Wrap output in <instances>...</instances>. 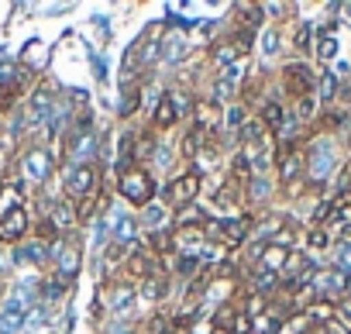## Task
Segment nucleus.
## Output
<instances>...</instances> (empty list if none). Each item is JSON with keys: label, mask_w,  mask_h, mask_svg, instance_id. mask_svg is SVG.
I'll list each match as a JSON object with an SVG mask.
<instances>
[{"label": "nucleus", "mask_w": 351, "mask_h": 334, "mask_svg": "<svg viewBox=\"0 0 351 334\" xmlns=\"http://www.w3.org/2000/svg\"><path fill=\"white\" fill-rule=\"evenodd\" d=\"M25 231H28V207H14L4 221H0V241H8V245L21 241Z\"/></svg>", "instance_id": "9d476101"}, {"label": "nucleus", "mask_w": 351, "mask_h": 334, "mask_svg": "<svg viewBox=\"0 0 351 334\" xmlns=\"http://www.w3.org/2000/svg\"><path fill=\"white\" fill-rule=\"evenodd\" d=\"M279 272H269V269H258L255 272V293H262V296H269V289H279Z\"/></svg>", "instance_id": "c85d7f7f"}, {"label": "nucleus", "mask_w": 351, "mask_h": 334, "mask_svg": "<svg viewBox=\"0 0 351 334\" xmlns=\"http://www.w3.org/2000/svg\"><path fill=\"white\" fill-rule=\"evenodd\" d=\"M152 265H155V255L145 252V248H138V252L128 255V276H131V279H148V276L155 272Z\"/></svg>", "instance_id": "dca6fc26"}, {"label": "nucleus", "mask_w": 351, "mask_h": 334, "mask_svg": "<svg viewBox=\"0 0 351 334\" xmlns=\"http://www.w3.org/2000/svg\"><path fill=\"white\" fill-rule=\"evenodd\" d=\"M49 221L59 228V231H73L80 224V214H76V204L73 200H56L49 207Z\"/></svg>", "instance_id": "f8f14e48"}, {"label": "nucleus", "mask_w": 351, "mask_h": 334, "mask_svg": "<svg viewBox=\"0 0 351 334\" xmlns=\"http://www.w3.org/2000/svg\"><path fill=\"white\" fill-rule=\"evenodd\" d=\"M117 190H121V197H124L128 204H134V207H148L158 187H155L152 173H145V169H134V165H131L128 173H121V180H117Z\"/></svg>", "instance_id": "f257e3e1"}, {"label": "nucleus", "mask_w": 351, "mask_h": 334, "mask_svg": "<svg viewBox=\"0 0 351 334\" xmlns=\"http://www.w3.org/2000/svg\"><path fill=\"white\" fill-rule=\"evenodd\" d=\"M200 187H204V176L193 169V173L176 176V180L169 183L165 197H169V204H172V207H190V204H197V197H200Z\"/></svg>", "instance_id": "7ed1b4c3"}, {"label": "nucleus", "mask_w": 351, "mask_h": 334, "mask_svg": "<svg viewBox=\"0 0 351 334\" xmlns=\"http://www.w3.org/2000/svg\"><path fill=\"white\" fill-rule=\"evenodd\" d=\"M344 124V114L341 110H327L324 117H320V128H327V131H334V128H341Z\"/></svg>", "instance_id": "ea45409f"}, {"label": "nucleus", "mask_w": 351, "mask_h": 334, "mask_svg": "<svg viewBox=\"0 0 351 334\" xmlns=\"http://www.w3.org/2000/svg\"><path fill=\"white\" fill-rule=\"evenodd\" d=\"M49 117H52V90H49V86H38V90L32 93V100H28V110H25V128L32 131V128L45 124Z\"/></svg>", "instance_id": "423d86ee"}, {"label": "nucleus", "mask_w": 351, "mask_h": 334, "mask_svg": "<svg viewBox=\"0 0 351 334\" xmlns=\"http://www.w3.org/2000/svg\"><path fill=\"white\" fill-rule=\"evenodd\" d=\"M317 334H351V331H344V327L334 320V324H327V327H317Z\"/></svg>", "instance_id": "c03bdc74"}, {"label": "nucleus", "mask_w": 351, "mask_h": 334, "mask_svg": "<svg viewBox=\"0 0 351 334\" xmlns=\"http://www.w3.org/2000/svg\"><path fill=\"white\" fill-rule=\"evenodd\" d=\"M21 165H25V176H28V180L45 183L49 173H52V155H49L45 148H32V152H25Z\"/></svg>", "instance_id": "1a4fd4ad"}, {"label": "nucleus", "mask_w": 351, "mask_h": 334, "mask_svg": "<svg viewBox=\"0 0 351 334\" xmlns=\"http://www.w3.org/2000/svg\"><path fill=\"white\" fill-rule=\"evenodd\" d=\"M176 245H172V235L169 231H155V235H148V252H172Z\"/></svg>", "instance_id": "2f4dec72"}, {"label": "nucleus", "mask_w": 351, "mask_h": 334, "mask_svg": "<svg viewBox=\"0 0 351 334\" xmlns=\"http://www.w3.org/2000/svg\"><path fill=\"white\" fill-rule=\"evenodd\" d=\"M134 238H138V221H134V217H128V214H124V217H117V221H114V245H121V248H124V245H131Z\"/></svg>", "instance_id": "6ab92c4d"}, {"label": "nucleus", "mask_w": 351, "mask_h": 334, "mask_svg": "<svg viewBox=\"0 0 351 334\" xmlns=\"http://www.w3.org/2000/svg\"><path fill=\"white\" fill-rule=\"evenodd\" d=\"M337 324H341L344 331H351V296L337 300Z\"/></svg>", "instance_id": "4c0bfd02"}, {"label": "nucleus", "mask_w": 351, "mask_h": 334, "mask_svg": "<svg viewBox=\"0 0 351 334\" xmlns=\"http://www.w3.org/2000/svg\"><path fill=\"white\" fill-rule=\"evenodd\" d=\"M97 180H100L97 165L80 162V165H73V169H69L66 187H69V193H73L76 200H86V197H93V193H97Z\"/></svg>", "instance_id": "20e7f679"}, {"label": "nucleus", "mask_w": 351, "mask_h": 334, "mask_svg": "<svg viewBox=\"0 0 351 334\" xmlns=\"http://www.w3.org/2000/svg\"><path fill=\"white\" fill-rule=\"evenodd\" d=\"M21 90H25V80H14V83H4V86H0V114H8V110L18 107Z\"/></svg>", "instance_id": "b1692460"}, {"label": "nucleus", "mask_w": 351, "mask_h": 334, "mask_svg": "<svg viewBox=\"0 0 351 334\" xmlns=\"http://www.w3.org/2000/svg\"><path fill=\"white\" fill-rule=\"evenodd\" d=\"M282 86L293 100L300 97H313V86H317V73L306 66V62H286L282 66Z\"/></svg>", "instance_id": "f03ea898"}, {"label": "nucleus", "mask_w": 351, "mask_h": 334, "mask_svg": "<svg viewBox=\"0 0 351 334\" xmlns=\"http://www.w3.org/2000/svg\"><path fill=\"white\" fill-rule=\"evenodd\" d=\"M276 52H279V32L269 28L265 32V56H276Z\"/></svg>", "instance_id": "a19ab883"}, {"label": "nucleus", "mask_w": 351, "mask_h": 334, "mask_svg": "<svg viewBox=\"0 0 351 334\" xmlns=\"http://www.w3.org/2000/svg\"><path fill=\"white\" fill-rule=\"evenodd\" d=\"M141 217H145V224H158V221H162V207H155V204H148Z\"/></svg>", "instance_id": "79ce46f5"}, {"label": "nucleus", "mask_w": 351, "mask_h": 334, "mask_svg": "<svg viewBox=\"0 0 351 334\" xmlns=\"http://www.w3.org/2000/svg\"><path fill=\"white\" fill-rule=\"evenodd\" d=\"M272 134H269V128L258 121V117H248L245 124H241V145H262V141H269Z\"/></svg>", "instance_id": "a211bd4d"}, {"label": "nucleus", "mask_w": 351, "mask_h": 334, "mask_svg": "<svg viewBox=\"0 0 351 334\" xmlns=\"http://www.w3.org/2000/svg\"><path fill=\"white\" fill-rule=\"evenodd\" d=\"M269 131H279L282 124H286V110H282V104L279 100H269L265 107H262V117H258Z\"/></svg>", "instance_id": "412c9836"}, {"label": "nucleus", "mask_w": 351, "mask_h": 334, "mask_svg": "<svg viewBox=\"0 0 351 334\" xmlns=\"http://www.w3.org/2000/svg\"><path fill=\"white\" fill-rule=\"evenodd\" d=\"M14 259H18V262H38V265H42V262L49 259V248H45V245H38V241H28L25 248H18V252H14Z\"/></svg>", "instance_id": "bb28decb"}, {"label": "nucleus", "mask_w": 351, "mask_h": 334, "mask_svg": "<svg viewBox=\"0 0 351 334\" xmlns=\"http://www.w3.org/2000/svg\"><path fill=\"white\" fill-rule=\"evenodd\" d=\"M269 193H272V183H269L265 176H255V180L248 183V197H252V200H265Z\"/></svg>", "instance_id": "72a5a7b5"}, {"label": "nucleus", "mask_w": 351, "mask_h": 334, "mask_svg": "<svg viewBox=\"0 0 351 334\" xmlns=\"http://www.w3.org/2000/svg\"><path fill=\"white\" fill-rule=\"evenodd\" d=\"M0 296H4V286H0Z\"/></svg>", "instance_id": "a18cd8bd"}, {"label": "nucleus", "mask_w": 351, "mask_h": 334, "mask_svg": "<svg viewBox=\"0 0 351 334\" xmlns=\"http://www.w3.org/2000/svg\"><path fill=\"white\" fill-rule=\"evenodd\" d=\"M234 320H238V310H234L231 303L217 307V313H214V324H217L221 331H231V327H234Z\"/></svg>", "instance_id": "7c9ffc66"}, {"label": "nucleus", "mask_w": 351, "mask_h": 334, "mask_svg": "<svg viewBox=\"0 0 351 334\" xmlns=\"http://www.w3.org/2000/svg\"><path fill=\"white\" fill-rule=\"evenodd\" d=\"M131 303H134V286H131V283H117V286L110 289V310L121 313V310H128Z\"/></svg>", "instance_id": "5701e85b"}, {"label": "nucleus", "mask_w": 351, "mask_h": 334, "mask_svg": "<svg viewBox=\"0 0 351 334\" xmlns=\"http://www.w3.org/2000/svg\"><path fill=\"white\" fill-rule=\"evenodd\" d=\"M306 245L317 248V252H324V248H330V235H327L324 228H313V231L306 235Z\"/></svg>", "instance_id": "c9c22d12"}, {"label": "nucleus", "mask_w": 351, "mask_h": 334, "mask_svg": "<svg viewBox=\"0 0 351 334\" xmlns=\"http://www.w3.org/2000/svg\"><path fill=\"white\" fill-rule=\"evenodd\" d=\"M128 334H134V331H128Z\"/></svg>", "instance_id": "49530a36"}, {"label": "nucleus", "mask_w": 351, "mask_h": 334, "mask_svg": "<svg viewBox=\"0 0 351 334\" xmlns=\"http://www.w3.org/2000/svg\"><path fill=\"white\" fill-rule=\"evenodd\" d=\"M334 97H337V76H334V73H320V76H317V100L330 104Z\"/></svg>", "instance_id": "a878e982"}, {"label": "nucleus", "mask_w": 351, "mask_h": 334, "mask_svg": "<svg viewBox=\"0 0 351 334\" xmlns=\"http://www.w3.org/2000/svg\"><path fill=\"white\" fill-rule=\"evenodd\" d=\"M303 317L313 320L317 327H327V324L337 320V303H330V300H313V303L303 310Z\"/></svg>", "instance_id": "4468645a"}, {"label": "nucleus", "mask_w": 351, "mask_h": 334, "mask_svg": "<svg viewBox=\"0 0 351 334\" xmlns=\"http://www.w3.org/2000/svg\"><path fill=\"white\" fill-rule=\"evenodd\" d=\"M265 307H269V296L252 293V296H248V303H245V317H252V320H255V317H262V310H265Z\"/></svg>", "instance_id": "f704fd0d"}, {"label": "nucleus", "mask_w": 351, "mask_h": 334, "mask_svg": "<svg viewBox=\"0 0 351 334\" xmlns=\"http://www.w3.org/2000/svg\"><path fill=\"white\" fill-rule=\"evenodd\" d=\"M310 38H313V28H310V25H303V28L296 32V38H293V45H296L300 52H306V49H310Z\"/></svg>", "instance_id": "58836bf2"}, {"label": "nucleus", "mask_w": 351, "mask_h": 334, "mask_svg": "<svg viewBox=\"0 0 351 334\" xmlns=\"http://www.w3.org/2000/svg\"><path fill=\"white\" fill-rule=\"evenodd\" d=\"M306 173V152L293 148V145H282V155H279V180L282 183H300V176Z\"/></svg>", "instance_id": "0eeeda50"}, {"label": "nucleus", "mask_w": 351, "mask_h": 334, "mask_svg": "<svg viewBox=\"0 0 351 334\" xmlns=\"http://www.w3.org/2000/svg\"><path fill=\"white\" fill-rule=\"evenodd\" d=\"M313 110H317V97H300V100H296V114H300V121H310Z\"/></svg>", "instance_id": "e433bc0d"}, {"label": "nucleus", "mask_w": 351, "mask_h": 334, "mask_svg": "<svg viewBox=\"0 0 351 334\" xmlns=\"http://www.w3.org/2000/svg\"><path fill=\"white\" fill-rule=\"evenodd\" d=\"M207 224V214L190 204V207H180V214H176V231H190V228H204Z\"/></svg>", "instance_id": "f3484780"}, {"label": "nucleus", "mask_w": 351, "mask_h": 334, "mask_svg": "<svg viewBox=\"0 0 351 334\" xmlns=\"http://www.w3.org/2000/svg\"><path fill=\"white\" fill-rule=\"evenodd\" d=\"M35 241H38V245H52V248H59V245H62V231L45 217V221L35 224Z\"/></svg>", "instance_id": "4be33fe9"}, {"label": "nucleus", "mask_w": 351, "mask_h": 334, "mask_svg": "<svg viewBox=\"0 0 351 334\" xmlns=\"http://www.w3.org/2000/svg\"><path fill=\"white\" fill-rule=\"evenodd\" d=\"M52 255H56V269H59V276L69 283V279L80 272V262H83L80 245H76V241H62L59 248H52Z\"/></svg>", "instance_id": "6e6552de"}, {"label": "nucleus", "mask_w": 351, "mask_h": 334, "mask_svg": "<svg viewBox=\"0 0 351 334\" xmlns=\"http://www.w3.org/2000/svg\"><path fill=\"white\" fill-rule=\"evenodd\" d=\"M334 56H337V38H334L330 28H324L320 38H317V59H320V62H330Z\"/></svg>", "instance_id": "393cba45"}, {"label": "nucleus", "mask_w": 351, "mask_h": 334, "mask_svg": "<svg viewBox=\"0 0 351 334\" xmlns=\"http://www.w3.org/2000/svg\"><path fill=\"white\" fill-rule=\"evenodd\" d=\"M176 121H180V114H176V104H172V97H169V93H162V97H158V104H155V114H152V128L165 131V128H172Z\"/></svg>", "instance_id": "2eb2a0df"}, {"label": "nucleus", "mask_w": 351, "mask_h": 334, "mask_svg": "<svg viewBox=\"0 0 351 334\" xmlns=\"http://www.w3.org/2000/svg\"><path fill=\"white\" fill-rule=\"evenodd\" d=\"M228 42H231V45L238 49V56L245 59V56L252 52V45H255V32H252V28H238V32H234Z\"/></svg>", "instance_id": "cd10ccee"}, {"label": "nucleus", "mask_w": 351, "mask_h": 334, "mask_svg": "<svg viewBox=\"0 0 351 334\" xmlns=\"http://www.w3.org/2000/svg\"><path fill=\"white\" fill-rule=\"evenodd\" d=\"M25 324V303L21 300H8L0 310V334H18Z\"/></svg>", "instance_id": "ddd939ff"}, {"label": "nucleus", "mask_w": 351, "mask_h": 334, "mask_svg": "<svg viewBox=\"0 0 351 334\" xmlns=\"http://www.w3.org/2000/svg\"><path fill=\"white\" fill-rule=\"evenodd\" d=\"M248 117H245V110L241 107H234V110H228V124H234V128H241Z\"/></svg>", "instance_id": "37998d69"}, {"label": "nucleus", "mask_w": 351, "mask_h": 334, "mask_svg": "<svg viewBox=\"0 0 351 334\" xmlns=\"http://www.w3.org/2000/svg\"><path fill=\"white\" fill-rule=\"evenodd\" d=\"M248 235H252V217H234V221H221V238L217 241L238 248V245L248 241Z\"/></svg>", "instance_id": "9b49d317"}, {"label": "nucleus", "mask_w": 351, "mask_h": 334, "mask_svg": "<svg viewBox=\"0 0 351 334\" xmlns=\"http://www.w3.org/2000/svg\"><path fill=\"white\" fill-rule=\"evenodd\" d=\"M158 334H193V320H190V313L169 317V320H165V327H162Z\"/></svg>", "instance_id": "c756f323"}, {"label": "nucleus", "mask_w": 351, "mask_h": 334, "mask_svg": "<svg viewBox=\"0 0 351 334\" xmlns=\"http://www.w3.org/2000/svg\"><path fill=\"white\" fill-rule=\"evenodd\" d=\"M169 293V279L162 272H152L148 279H141V296L145 300H162Z\"/></svg>", "instance_id": "aec40b11"}, {"label": "nucleus", "mask_w": 351, "mask_h": 334, "mask_svg": "<svg viewBox=\"0 0 351 334\" xmlns=\"http://www.w3.org/2000/svg\"><path fill=\"white\" fill-rule=\"evenodd\" d=\"M66 286H69V283H66L62 276H49V279H45V286H42V289H45V300H62Z\"/></svg>", "instance_id": "473e14b6"}, {"label": "nucleus", "mask_w": 351, "mask_h": 334, "mask_svg": "<svg viewBox=\"0 0 351 334\" xmlns=\"http://www.w3.org/2000/svg\"><path fill=\"white\" fill-rule=\"evenodd\" d=\"M334 165H337V152H334L330 141L310 145V152H306V173H310L313 180H324V176L334 169Z\"/></svg>", "instance_id": "39448f33"}]
</instances>
